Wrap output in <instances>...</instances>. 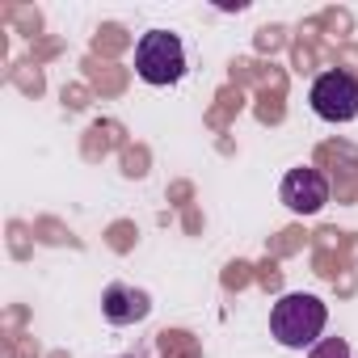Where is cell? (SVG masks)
<instances>
[{
    "label": "cell",
    "instance_id": "1",
    "mask_svg": "<svg viewBox=\"0 0 358 358\" xmlns=\"http://www.w3.org/2000/svg\"><path fill=\"white\" fill-rule=\"evenodd\" d=\"M324 320H329V308L316 295H303V291L282 295L270 312V329H274L278 345H287V350L316 345L320 333H324Z\"/></svg>",
    "mask_w": 358,
    "mask_h": 358
},
{
    "label": "cell",
    "instance_id": "2",
    "mask_svg": "<svg viewBox=\"0 0 358 358\" xmlns=\"http://www.w3.org/2000/svg\"><path fill=\"white\" fill-rule=\"evenodd\" d=\"M135 72L143 85H177L186 72V47L169 30H148L135 47Z\"/></svg>",
    "mask_w": 358,
    "mask_h": 358
},
{
    "label": "cell",
    "instance_id": "3",
    "mask_svg": "<svg viewBox=\"0 0 358 358\" xmlns=\"http://www.w3.org/2000/svg\"><path fill=\"white\" fill-rule=\"evenodd\" d=\"M308 101H312V110L324 122H350V118H358V76H350V72H320L312 80Z\"/></svg>",
    "mask_w": 358,
    "mask_h": 358
},
{
    "label": "cell",
    "instance_id": "4",
    "mask_svg": "<svg viewBox=\"0 0 358 358\" xmlns=\"http://www.w3.org/2000/svg\"><path fill=\"white\" fill-rule=\"evenodd\" d=\"M282 203H287V211H295V215H316L324 203H329V182H324V173L320 169H291L287 177H282Z\"/></svg>",
    "mask_w": 358,
    "mask_h": 358
},
{
    "label": "cell",
    "instance_id": "5",
    "mask_svg": "<svg viewBox=\"0 0 358 358\" xmlns=\"http://www.w3.org/2000/svg\"><path fill=\"white\" fill-rule=\"evenodd\" d=\"M101 312H106L110 324H135V320H143L152 312V303H148L143 291H135L127 282H110L106 295H101Z\"/></svg>",
    "mask_w": 358,
    "mask_h": 358
},
{
    "label": "cell",
    "instance_id": "6",
    "mask_svg": "<svg viewBox=\"0 0 358 358\" xmlns=\"http://www.w3.org/2000/svg\"><path fill=\"white\" fill-rule=\"evenodd\" d=\"M308 358H350V345H345V337H324L312 345Z\"/></svg>",
    "mask_w": 358,
    "mask_h": 358
}]
</instances>
